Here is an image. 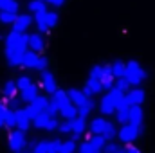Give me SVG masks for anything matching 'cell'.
Wrapping results in <instances>:
<instances>
[{
  "mask_svg": "<svg viewBox=\"0 0 155 153\" xmlns=\"http://www.w3.org/2000/svg\"><path fill=\"white\" fill-rule=\"evenodd\" d=\"M124 77L128 79L130 86H139L143 83V79L146 77V70L139 65V61L135 60H130L128 63H124Z\"/></svg>",
  "mask_w": 155,
  "mask_h": 153,
  "instance_id": "cell-1",
  "label": "cell"
},
{
  "mask_svg": "<svg viewBox=\"0 0 155 153\" xmlns=\"http://www.w3.org/2000/svg\"><path fill=\"white\" fill-rule=\"evenodd\" d=\"M27 36L29 34H20V33H9L5 36V49L11 50H18V52H25L27 50Z\"/></svg>",
  "mask_w": 155,
  "mask_h": 153,
  "instance_id": "cell-2",
  "label": "cell"
},
{
  "mask_svg": "<svg viewBox=\"0 0 155 153\" xmlns=\"http://www.w3.org/2000/svg\"><path fill=\"white\" fill-rule=\"evenodd\" d=\"M143 132L137 128V126H132V124H124V126H121V130H117V139L123 142V144H132L139 135H141Z\"/></svg>",
  "mask_w": 155,
  "mask_h": 153,
  "instance_id": "cell-3",
  "label": "cell"
},
{
  "mask_svg": "<svg viewBox=\"0 0 155 153\" xmlns=\"http://www.w3.org/2000/svg\"><path fill=\"white\" fill-rule=\"evenodd\" d=\"M33 124L38 128V130H47V132H52V130H58L60 122L56 117H49L45 112H40L36 115V119L33 121Z\"/></svg>",
  "mask_w": 155,
  "mask_h": 153,
  "instance_id": "cell-4",
  "label": "cell"
},
{
  "mask_svg": "<svg viewBox=\"0 0 155 153\" xmlns=\"http://www.w3.org/2000/svg\"><path fill=\"white\" fill-rule=\"evenodd\" d=\"M27 144V139H25V133L20 132V130H13L9 133V148L13 153H20Z\"/></svg>",
  "mask_w": 155,
  "mask_h": 153,
  "instance_id": "cell-5",
  "label": "cell"
},
{
  "mask_svg": "<svg viewBox=\"0 0 155 153\" xmlns=\"http://www.w3.org/2000/svg\"><path fill=\"white\" fill-rule=\"evenodd\" d=\"M144 97H146V94L139 86L130 88L128 92H124V101L128 103V106H141L144 103Z\"/></svg>",
  "mask_w": 155,
  "mask_h": 153,
  "instance_id": "cell-6",
  "label": "cell"
},
{
  "mask_svg": "<svg viewBox=\"0 0 155 153\" xmlns=\"http://www.w3.org/2000/svg\"><path fill=\"white\" fill-rule=\"evenodd\" d=\"M31 24H33V16L31 15H18L16 20H15V24H13V33L24 34L31 27Z\"/></svg>",
  "mask_w": 155,
  "mask_h": 153,
  "instance_id": "cell-7",
  "label": "cell"
},
{
  "mask_svg": "<svg viewBox=\"0 0 155 153\" xmlns=\"http://www.w3.org/2000/svg\"><path fill=\"white\" fill-rule=\"evenodd\" d=\"M41 86H43V90H45L47 94H51V96L58 90L56 77H54V74H52L51 70H43V72H41Z\"/></svg>",
  "mask_w": 155,
  "mask_h": 153,
  "instance_id": "cell-8",
  "label": "cell"
},
{
  "mask_svg": "<svg viewBox=\"0 0 155 153\" xmlns=\"http://www.w3.org/2000/svg\"><path fill=\"white\" fill-rule=\"evenodd\" d=\"M27 47H29V50H33V52H41L43 49H45V41L41 38V34L36 33V34H29L27 36Z\"/></svg>",
  "mask_w": 155,
  "mask_h": 153,
  "instance_id": "cell-9",
  "label": "cell"
},
{
  "mask_svg": "<svg viewBox=\"0 0 155 153\" xmlns=\"http://www.w3.org/2000/svg\"><path fill=\"white\" fill-rule=\"evenodd\" d=\"M143 119H144V114H143L141 106H130V121H128V124L137 126L143 132Z\"/></svg>",
  "mask_w": 155,
  "mask_h": 153,
  "instance_id": "cell-10",
  "label": "cell"
},
{
  "mask_svg": "<svg viewBox=\"0 0 155 153\" xmlns=\"http://www.w3.org/2000/svg\"><path fill=\"white\" fill-rule=\"evenodd\" d=\"M67 92V97H69V103L71 105H74V106H81L85 101H87V97H85V94L81 92V88H69V90H65Z\"/></svg>",
  "mask_w": 155,
  "mask_h": 153,
  "instance_id": "cell-11",
  "label": "cell"
},
{
  "mask_svg": "<svg viewBox=\"0 0 155 153\" xmlns=\"http://www.w3.org/2000/svg\"><path fill=\"white\" fill-rule=\"evenodd\" d=\"M107 119L105 117H94L92 121H90V124H88V130H90V133L92 135H101L103 132H105V128H107Z\"/></svg>",
  "mask_w": 155,
  "mask_h": 153,
  "instance_id": "cell-12",
  "label": "cell"
},
{
  "mask_svg": "<svg viewBox=\"0 0 155 153\" xmlns=\"http://www.w3.org/2000/svg\"><path fill=\"white\" fill-rule=\"evenodd\" d=\"M15 114H16V130H20V132L25 133L31 128V121L27 119V115L24 114V108H18Z\"/></svg>",
  "mask_w": 155,
  "mask_h": 153,
  "instance_id": "cell-13",
  "label": "cell"
},
{
  "mask_svg": "<svg viewBox=\"0 0 155 153\" xmlns=\"http://www.w3.org/2000/svg\"><path fill=\"white\" fill-rule=\"evenodd\" d=\"M38 58L40 54L36 52H33V50H25L24 52V56H22V67H25V69H35L36 67V63H38Z\"/></svg>",
  "mask_w": 155,
  "mask_h": 153,
  "instance_id": "cell-14",
  "label": "cell"
},
{
  "mask_svg": "<svg viewBox=\"0 0 155 153\" xmlns=\"http://www.w3.org/2000/svg\"><path fill=\"white\" fill-rule=\"evenodd\" d=\"M99 112L103 115H112L116 114V105H114V101L108 97V94L101 99V103H99Z\"/></svg>",
  "mask_w": 155,
  "mask_h": 153,
  "instance_id": "cell-15",
  "label": "cell"
},
{
  "mask_svg": "<svg viewBox=\"0 0 155 153\" xmlns=\"http://www.w3.org/2000/svg\"><path fill=\"white\" fill-rule=\"evenodd\" d=\"M38 96H40V94H38L36 85H31L29 88H25V90H22V92H20V99H22V101H25L27 105H31Z\"/></svg>",
  "mask_w": 155,
  "mask_h": 153,
  "instance_id": "cell-16",
  "label": "cell"
},
{
  "mask_svg": "<svg viewBox=\"0 0 155 153\" xmlns=\"http://www.w3.org/2000/svg\"><path fill=\"white\" fill-rule=\"evenodd\" d=\"M22 56H24V52L5 49V60H7V63H9L11 67H18V65H22Z\"/></svg>",
  "mask_w": 155,
  "mask_h": 153,
  "instance_id": "cell-17",
  "label": "cell"
},
{
  "mask_svg": "<svg viewBox=\"0 0 155 153\" xmlns=\"http://www.w3.org/2000/svg\"><path fill=\"white\" fill-rule=\"evenodd\" d=\"M94 106H96V101L90 97V99H87L81 106H78V117H81V119H87L88 115H90V112L94 110Z\"/></svg>",
  "mask_w": 155,
  "mask_h": 153,
  "instance_id": "cell-18",
  "label": "cell"
},
{
  "mask_svg": "<svg viewBox=\"0 0 155 153\" xmlns=\"http://www.w3.org/2000/svg\"><path fill=\"white\" fill-rule=\"evenodd\" d=\"M60 115H61L65 121H72V119H76V117H78V108L74 106V105L67 103V105L60 110Z\"/></svg>",
  "mask_w": 155,
  "mask_h": 153,
  "instance_id": "cell-19",
  "label": "cell"
},
{
  "mask_svg": "<svg viewBox=\"0 0 155 153\" xmlns=\"http://www.w3.org/2000/svg\"><path fill=\"white\" fill-rule=\"evenodd\" d=\"M110 70H112V76L119 79V77H124V61L116 60L114 63H110Z\"/></svg>",
  "mask_w": 155,
  "mask_h": 153,
  "instance_id": "cell-20",
  "label": "cell"
},
{
  "mask_svg": "<svg viewBox=\"0 0 155 153\" xmlns=\"http://www.w3.org/2000/svg\"><path fill=\"white\" fill-rule=\"evenodd\" d=\"M103 135V139L107 141V142H114V137H117V130L116 126H114V122H107V128H105V132L101 133Z\"/></svg>",
  "mask_w": 155,
  "mask_h": 153,
  "instance_id": "cell-21",
  "label": "cell"
},
{
  "mask_svg": "<svg viewBox=\"0 0 155 153\" xmlns=\"http://www.w3.org/2000/svg\"><path fill=\"white\" fill-rule=\"evenodd\" d=\"M85 128H87V119H81V117L72 119V133H76V135H83Z\"/></svg>",
  "mask_w": 155,
  "mask_h": 153,
  "instance_id": "cell-22",
  "label": "cell"
},
{
  "mask_svg": "<svg viewBox=\"0 0 155 153\" xmlns=\"http://www.w3.org/2000/svg\"><path fill=\"white\" fill-rule=\"evenodd\" d=\"M16 83L15 81H5V85H4V88H2V92H4V96L7 97V99H15V96H16Z\"/></svg>",
  "mask_w": 155,
  "mask_h": 153,
  "instance_id": "cell-23",
  "label": "cell"
},
{
  "mask_svg": "<svg viewBox=\"0 0 155 153\" xmlns=\"http://www.w3.org/2000/svg\"><path fill=\"white\" fill-rule=\"evenodd\" d=\"M0 11H7V13H15L18 11V2L16 0H0Z\"/></svg>",
  "mask_w": 155,
  "mask_h": 153,
  "instance_id": "cell-24",
  "label": "cell"
},
{
  "mask_svg": "<svg viewBox=\"0 0 155 153\" xmlns=\"http://www.w3.org/2000/svg\"><path fill=\"white\" fill-rule=\"evenodd\" d=\"M85 86L92 92V96H96V94H101V92H103L101 83H99V81H96V79H92V77H88V79L85 81Z\"/></svg>",
  "mask_w": 155,
  "mask_h": 153,
  "instance_id": "cell-25",
  "label": "cell"
},
{
  "mask_svg": "<svg viewBox=\"0 0 155 153\" xmlns=\"http://www.w3.org/2000/svg\"><path fill=\"white\" fill-rule=\"evenodd\" d=\"M105 72H107V65H96V67H92V70H90V76L92 79H96V81H99L101 83V79L105 76Z\"/></svg>",
  "mask_w": 155,
  "mask_h": 153,
  "instance_id": "cell-26",
  "label": "cell"
},
{
  "mask_svg": "<svg viewBox=\"0 0 155 153\" xmlns=\"http://www.w3.org/2000/svg\"><path fill=\"white\" fill-rule=\"evenodd\" d=\"M38 112H47V108H49V97H43V96H38L33 103H31Z\"/></svg>",
  "mask_w": 155,
  "mask_h": 153,
  "instance_id": "cell-27",
  "label": "cell"
},
{
  "mask_svg": "<svg viewBox=\"0 0 155 153\" xmlns=\"http://www.w3.org/2000/svg\"><path fill=\"white\" fill-rule=\"evenodd\" d=\"M116 121L119 124H128L130 121V108H121V110H116Z\"/></svg>",
  "mask_w": 155,
  "mask_h": 153,
  "instance_id": "cell-28",
  "label": "cell"
},
{
  "mask_svg": "<svg viewBox=\"0 0 155 153\" xmlns=\"http://www.w3.org/2000/svg\"><path fill=\"white\" fill-rule=\"evenodd\" d=\"M88 142H90L96 150H99V151H103V148L107 146V141L103 139V135H90Z\"/></svg>",
  "mask_w": 155,
  "mask_h": 153,
  "instance_id": "cell-29",
  "label": "cell"
},
{
  "mask_svg": "<svg viewBox=\"0 0 155 153\" xmlns=\"http://www.w3.org/2000/svg\"><path fill=\"white\" fill-rule=\"evenodd\" d=\"M27 9L31 11V13H43V11H47V5L43 4V2H40V0H31L29 4H27Z\"/></svg>",
  "mask_w": 155,
  "mask_h": 153,
  "instance_id": "cell-30",
  "label": "cell"
},
{
  "mask_svg": "<svg viewBox=\"0 0 155 153\" xmlns=\"http://www.w3.org/2000/svg\"><path fill=\"white\" fill-rule=\"evenodd\" d=\"M45 25H47L49 29L56 27V25H58V13H54V11H45Z\"/></svg>",
  "mask_w": 155,
  "mask_h": 153,
  "instance_id": "cell-31",
  "label": "cell"
},
{
  "mask_svg": "<svg viewBox=\"0 0 155 153\" xmlns=\"http://www.w3.org/2000/svg\"><path fill=\"white\" fill-rule=\"evenodd\" d=\"M15 83H16V88H18L20 92H22V90H25V88H29V86L33 85V81H31V77H29V76H20Z\"/></svg>",
  "mask_w": 155,
  "mask_h": 153,
  "instance_id": "cell-32",
  "label": "cell"
},
{
  "mask_svg": "<svg viewBox=\"0 0 155 153\" xmlns=\"http://www.w3.org/2000/svg\"><path fill=\"white\" fill-rule=\"evenodd\" d=\"M103 153H126L124 148L121 144H116V142H107V146L103 148Z\"/></svg>",
  "mask_w": 155,
  "mask_h": 153,
  "instance_id": "cell-33",
  "label": "cell"
},
{
  "mask_svg": "<svg viewBox=\"0 0 155 153\" xmlns=\"http://www.w3.org/2000/svg\"><path fill=\"white\" fill-rule=\"evenodd\" d=\"M4 124H5L7 128H16V114H15L13 110H7L5 119H4Z\"/></svg>",
  "mask_w": 155,
  "mask_h": 153,
  "instance_id": "cell-34",
  "label": "cell"
},
{
  "mask_svg": "<svg viewBox=\"0 0 155 153\" xmlns=\"http://www.w3.org/2000/svg\"><path fill=\"white\" fill-rule=\"evenodd\" d=\"M16 16H18V15H15V13H7V11H0V22H2V24H15V20H16Z\"/></svg>",
  "mask_w": 155,
  "mask_h": 153,
  "instance_id": "cell-35",
  "label": "cell"
},
{
  "mask_svg": "<svg viewBox=\"0 0 155 153\" xmlns=\"http://www.w3.org/2000/svg\"><path fill=\"white\" fill-rule=\"evenodd\" d=\"M79 153H101L99 150H96L88 141H83L81 144H79Z\"/></svg>",
  "mask_w": 155,
  "mask_h": 153,
  "instance_id": "cell-36",
  "label": "cell"
},
{
  "mask_svg": "<svg viewBox=\"0 0 155 153\" xmlns=\"http://www.w3.org/2000/svg\"><path fill=\"white\" fill-rule=\"evenodd\" d=\"M24 114L27 115V119H29V121L33 122V121L36 119V115H38L40 112H38V110H36V108H35V106H33V105H27V106L24 108Z\"/></svg>",
  "mask_w": 155,
  "mask_h": 153,
  "instance_id": "cell-37",
  "label": "cell"
},
{
  "mask_svg": "<svg viewBox=\"0 0 155 153\" xmlns=\"http://www.w3.org/2000/svg\"><path fill=\"white\" fill-rule=\"evenodd\" d=\"M116 88H119L121 92H128V88H130L128 79H126V77H119V79H116Z\"/></svg>",
  "mask_w": 155,
  "mask_h": 153,
  "instance_id": "cell-38",
  "label": "cell"
},
{
  "mask_svg": "<svg viewBox=\"0 0 155 153\" xmlns=\"http://www.w3.org/2000/svg\"><path fill=\"white\" fill-rule=\"evenodd\" d=\"M33 153H49V141H38Z\"/></svg>",
  "mask_w": 155,
  "mask_h": 153,
  "instance_id": "cell-39",
  "label": "cell"
},
{
  "mask_svg": "<svg viewBox=\"0 0 155 153\" xmlns=\"http://www.w3.org/2000/svg\"><path fill=\"white\" fill-rule=\"evenodd\" d=\"M58 130H60V133H72V121H63V122H60Z\"/></svg>",
  "mask_w": 155,
  "mask_h": 153,
  "instance_id": "cell-40",
  "label": "cell"
},
{
  "mask_svg": "<svg viewBox=\"0 0 155 153\" xmlns=\"http://www.w3.org/2000/svg\"><path fill=\"white\" fill-rule=\"evenodd\" d=\"M47 65H49V60L45 58V56H40L38 58V63H36V70H40V72H43V70H47Z\"/></svg>",
  "mask_w": 155,
  "mask_h": 153,
  "instance_id": "cell-41",
  "label": "cell"
},
{
  "mask_svg": "<svg viewBox=\"0 0 155 153\" xmlns=\"http://www.w3.org/2000/svg\"><path fill=\"white\" fill-rule=\"evenodd\" d=\"M40 2H43V4H51V5H54V7H60V5L65 4V0H40Z\"/></svg>",
  "mask_w": 155,
  "mask_h": 153,
  "instance_id": "cell-42",
  "label": "cell"
},
{
  "mask_svg": "<svg viewBox=\"0 0 155 153\" xmlns=\"http://www.w3.org/2000/svg\"><path fill=\"white\" fill-rule=\"evenodd\" d=\"M124 151H126V153H141V150H139V148H135V146H132V144H128V146L124 148Z\"/></svg>",
  "mask_w": 155,
  "mask_h": 153,
  "instance_id": "cell-43",
  "label": "cell"
},
{
  "mask_svg": "<svg viewBox=\"0 0 155 153\" xmlns=\"http://www.w3.org/2000/svg\"><path fill=\"white\" fill-rule=\"evenodd\" d=\"M5 114H7V106L0 103V119H2V121L5 119Z\"/></svg>",
  "mask_w": 155,
  "mask_h": 153,
  "instance_id": "cell-44",
  "label": "cell"
},
{
  "mask_svg": "<svg viewBox=\"0 0 155 153\" xmlns=\"http://www.w3.org/2000/svg\"><path fill=\"white\" fill-rule=\"evenodd\" d=\"M36 144H38V141H35V139H33V141H27V144H25V148H31V151H33V150L36 148Z\"/></svg>",
  "mask_w": 155,
  "mask_h": 153,
  "instance_id": "cell-45",
  "label": "cell"
},
{
  "mask_svg": "<svg viewBox=\"0 0 155 153\" xmlns=\"http://www.w3.org/2000/svg\"><path fill=\"white\" fill-rule=\"evenodd\" d=\"M29 153H33V151H29Z\"/></svg>",
  "mask_w": 155,
  "mask_h": 153,
  "instance_id": "cell-46",
  "label": "cell"
},
{
  "mask_svg": "<svg viewBox=\"0 0 155 153\" xmlns=\"http://www.w3.org/2000/svg\"><path fill=\"white\" fill-rule=\"evenodd\" d=\"M51 153H52V151H51Z\"/></svg>",
  "mask_w": 155,
  "mask_h": 153,
  "instance_id": "cell-47",
  "label": "cell"
}]
</instances>
